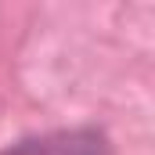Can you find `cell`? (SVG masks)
<instances>
[{
	"label": "cell",
	"instance_id": "cell-1",
	"mask_svg": "<svg viewBox=\"0 0 155 155\" xmlns=\"http://www.w3.org/2000/svg\"><path fill=\"white\" fill-rule=\"evenodd\" d=\"M0 155H116L112 137L94 126H65V130H47V134H29L11 144H4Z\"/></svg>",
	"mask_w": 155,
	"mask_h": 155
}]
</instances>
